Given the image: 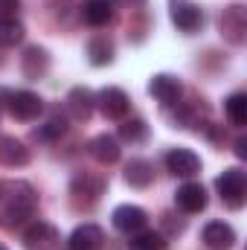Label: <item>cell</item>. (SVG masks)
Instances as JSON below:
<instances>
[{"instance_id": "6da1fadb", "label": "cell", "mask_w": 247, "mask_h": 250, "mask_svg": "<svg viewBox=\"0 0 247 250\" xmlns=\"http://www.w3.org/2000/svg\"><path fill=\"white\" fill-rule=\"evenodd\" d=\"M38 195L26 181H3L0 184V227H21L35 215Z\"/></svg>"}, {"instance_id": "7a4b0ae2", "label": "cell", "mask_w": 247, "mask_h": 250, "mask_svg": "<svg viewBox=\"0 0 247 250\" xmlns=\"http://www.w3.org/2000/svg\"><path fill=\"white\" fill-rule=\"evenodd\" d=\"M215 189H218L221 201H224L230 209H242V207H245L247 178H245V172H242L239 166L224 169V175H218V181H215Z\"/></svg>"}, {"instance_id": "3957f363", "label": "cell", "mask_w": 247, "mask_h": 250, "mask_svg": "<svg viewBox=\"0 0 247 250\" xmlns=\"http://www.w3.org/2000/svg\"><path fill=\"white\" fill-rule=\"evenodd\" d=\"M218 26H221V35L230 41V44H245L247 41V12L245 6H239V3H233V6H227L224 9V15H221V21H218Z\"/></svg>"}, {"instance_id": "277c9868", "label": "cell", "mask_w": 247, "mask_h": 250, "mask_svg": "<svg viewBox=\"0 0 247 250\" xmlns=\"http://www.w3.org/2000/svg\"><path fill=\"white\" fill-rule=\"evenodd\" d=\"M169 18L186 35H192V32H198L204 26V12L189 0H169Z\"/></svg>"}, {"instance_id": "5b68a950", "label": "cell", "mask_w": 247, "mask_h": 250, "mask_svg": "<svg viewBox=\"0 0 247 250\" xmlns=\"http://www.w3.org/2000/svg\"><path fill=\"white\" fill-rule=\"evenodd\" d=\"M9 111H12L15 120H21V123H32V120L41 117V111H44V99H41L38 93H32V90H15V93H9Z\"/></svg>"}, {"instance_id": "8992f818", "label": "cell", "mask_w": 247, "mask_h": 250, "mask_svg": "<svg viewBox=\"0 0 247 250\" xmlns=\"http://www.w3.org/2000/svg\"><path fill=\"white\" fill-rule=\"evenodd\" d=\"M96 108L102 111L105 120H123L131 108V102H128L123 87H102L96 93Z\"/></svg>"}, {"instance_id": "52a82bcc", "label": "cell", "mask_w": 247, "mask_h": 250, "mask_svg": "<svg viewBox=\"0 0 247 250\" xmlns=\"http://www.w3.org/2000/svg\"><path fill=\"white\" fill-rule=\"evenodd\" d=\"M166 169L175 178H195L201 172V157L189 148H172L166 154Z\"/></svg>"}, {"instance_id": "ba28073f", "label": "cell", "mask_w": 247, "mask_h": 250, "mask_svg": "<svg viewBox=\"0 0 247 250\" xmlns=\"http://www.w3.org/2000/svg\"><path fill=\"white\" fill-rule=\"evenodd\" d=\"M56 245H59V233L47 221H35L23 233V248L26 250H56Z\"/></svg>"}, {"instance_id": "9c48e42d", "label": "cell", "mask_w": 247, "mask_h": 250, "mask_svg": "<svg viewBox=\"0 0 247 250\" xmlns=\"http://www.w3.org/2000/svg\"><path fill=\"white\" fill-rule=\"evenodd\" d=\"M148 93H151L157 102H163V105H178L184 87H181V82H178L175 76L157 73V76H151V82H148Z\"/></svg>"}, {"instance_id": "30bf717a", "label": "cell", "mask_w": 247, "mask_h": 250, "mask_svg": "<svg viewBox=\"0 0 247 250\" xmlns=\"http://www.w3.org/2000/svg\"><path fill=\"white\" fill-rule=\"evenodd\" d=\"M114 227L120 230V233H140L143 227H145V221H148V215H145V209L143 207H134V204H120L117 209H114Z\"/></svg>"}, {"instance_id": "8fae6325", "label": "cell", "mask_w": 247, "mask_h": 250, "mask_svg": "<svg viewBox=\"0 0 247 250\" xmlns=\"http://www.w3.org/2000/svg\"><path fill=\"white\" fill-rule=\"evenodd\" d=\"M93 108H96V93H90L87 87H73L67 93V111L73 120H79V123L90 120Z\"/></svg>"}, {"instance_id": "7c38bea8", "label": "cell", "mask_w": 247, "mask_h": 250, "mask_svg": "<svg viewBox=\"0 0 247 250\" xmlns=\"http://www.w3.org/2000/svg\"><path fill=\"white\" fill-rule=\"evenodd\" d=\"M87 151L96 163H117L120 160V140L114 134H96L90 143H87Z\"/></svg>"}, {"instance_id": "4fadbf2b", "label": "cell", "mask_w": 247, "mask_h": 250, "mask_svg": "<svg viewBox=\"0 0 247 250\" xmlns=\"http://www.w3.org/2000/svg\"><path fill=\"white\" fill-rule=\"evenodd\" d=\"M204 245L209 250H230L236 245V230L227 221H209L204 227Z\"/></svg>"}, {"instance_id": "5bb4252c", "label": "cell", "mask_w": 247, "mask_h": 250, "mask_svg": "<svg viewBox=\"0 0 247 250\" xmlns=\"http://www.w3.org/2000/svg\"><path fill=\"white\" fill-rule=\"evenodd\" d=\"M102 242H105L102 227H96V224H82V227H76V230L70 233L67 248L70 250H99Z\"/></svg>"}, {"instance_id": "9a60e30c", "label": "cell", "mask_w": 247, "mask_h": 250, "mask_svg": "<svg viewBox=\"0 0 247 250\" xmlns=\"http://www.w3.org/2000/svg\"><path fill=\"white\" fill-rule=\"evenodd\" d=\"M175 204L184 209V212H201V209H206V189L201 187V184H184V187H178L175 192Z\"/></svg>"}, {"instance_id": "2e32d148", "label": "cell", "mask_w": 247, "mask_h": 250, "mask_svg": "<svg viewBox=\"0 0 247 250\" xmlns=\"http://www.w3.org/2000/svg\"><path fill=\"white\" fill-rule=\"evenodd\" d=\"M21 70H23V76H26L29 82L41 79V76L50 70V53H47L44 47H26V53H23V59H21Z\"/></svg>"}, {"instance_id": "e0dca14e", "label": "cell", "mask_w": 247, "mask_h": 250, "mask_svg": "<svg viewBox=\"0 0 247 250\" xmlns=\"http://www.w3.org/2000/svg\"><path fill=\"white\" fill-rule=\"evenodd\" d=\"M125 184H131L134 189L151 187L154 184V166L148 160H143V157L128 160V166H125Z\"/></svg>"}, {"instance_id": "ac0fdd59", "label": "cell", "mask_w": 247, "mask_h": 250, "mask_svg": "<svg viewBox=\"0 0 247 250\" xmlns=\"http://www.w3.org/2000/svg\"><path fill=\"white\" fill-rule=\"evenodd\" d=\"M0 163L3 166H26L29 148L15 137H0Z\"/></svg>"}, {"instance_id": "d6986e66", "label": "cell", "mask_w": 247, "mask_h": 250, "mask_svg": "<svg viewBox=\"0 0 247 250\" xmlns=\"http://www.w3.org/2000/svg\"><path fill=\"white\" fill-rule=\"evenodd\" d=\"M82 18L90 26H105L114 18V0H84L82 3Z\"/></svg>"}, {"instance_id": "ffe728a7", "label": "cell", "mask_w": 247, "mask_h": 250, "mask_svg": "<svg viewBox=\"0 0 247 250\" xmlns=\"http://www.w3.org/2000/svg\"><path fill=\"white\" fill-rule=\"evenodd\" d=\"M87 62L93 67H105V64L114 62V44L105 38V35H96L87 41Z\"/></svg>"}, {"instance_id": "44dd1931", "label": "cell", "mask_w": 247, "mask_h": 250, "mask_svg": "<svg viewBox=\"0 0 247 250\" xmlns=\"http://www.w3.org/2000/svg\"><path fill=\"white\" fill-rule=\"evenodd\" d=\"M26 35L23 23L18 18H0V47H15Z\"/></svg>"}, {"instance_id": "7402d4cb", "label": "cell", "mask_w": 247, "mask_h": 250, "mask_svg": "<svg viewBox=\"0 0 247 250\" xmlns=\"http://www.w3.org/2000/svg\"><path fill=\"white\" fill-rule=\"evenodd\" d=\"M128 250H166V242L154 230H140V233H131Z\"/></svg>"}, {"instance_id": "603a6c76", "label": "cell", "mask_w": 247, "mask_h": 250, "mask_svg": "<svg viewBox=\"0 0 247 250\" xmlns=\"http://www.w3.org/2000/svg\"><path fill=\"white\" fill-rule=\"evenodd\" d=\"M120 137H123L125 143H134V146H143L145 140H148V125L143 123V120H123L120 125Z\"/></svg>"}, {"instance_id": "cb8c5ba5", "label": "cell", "mask_w": 247, "mask_h": 250, "mask_svg": "<svg viewBox=\"0 0 247 250\" xmlns=\"http://www.w3.org/2000/svg\"><path fill=\"white\" fill-rule=\"evenodd\" d=\"M224 111H227V120H230L233 125H247V96L245 93H233V96H227Z\"/></svg>"}, {"instance_id": "d4e9b609", "label": "cell", "mask_w": 247, "mask_h": 250, "mask_svg": "<svg viewBox=\"0 0 247 250\" xmlns=\"http://www.w3.org/2000/svg\"><path fill=\"white\" fill-rule=\"evenodd\" d=\"M64 131H67V123H64V117L56 114V117H50L47 123L35 131V137H38V140H59Z\"/></svg>"}, {"instance_id": "484cf974", "label": "cell", "mask_w": 247, "mask_h": 250, "mask_svg": "<svg viewBox=\"0 0 247 250\" xmlns=\"http://www.w3.org/2000/svg\"><path fill=\"white\" fill-rule=\"evenodd\" d=\"M18 9H21V0H0V18H15Z\"/></svg>"}, {"instance_id": "4316f807", "label": "cell", "mask_w": 247, "mask_h": 250, "mask_svg": "<svg viewBox=\"0 0 247 250\" xmlns=\"http://www.w3.org/2000/svg\"><path fill=\"white\" fill-rule=\"evenodd\" d=\"M236 154H239L242 160L247 157V137H239V140H236Z\"/></svg>"}, {"instance_id": "83f0119b", "label": "cell", "mask_w": 247, "mask_h": 250, "mask_svg": "<svg viewBox=\"0 0 247 250\" xmlns=\"http://www.w3.org/2000/svg\"><path fill=\"white\" fill-rule=\"evenodd\" d=\"M125 3H131V6H140V3H145V0H125Z\"/></svg>"}, {"instance_id": "f1b7e54d", "label": "cell", "mask_w": 247, "mask_h": 250, "mask_svg": "<svg viewBox=\"0 0 247 250\" xmlns=\"http://www.w3.org/2000/svg\"><path fill=\"white\" fill-rule=\"evenodd\" d=\"M0 250H6V248H3V245H0Z\"/></svg>"}]
</instances>
